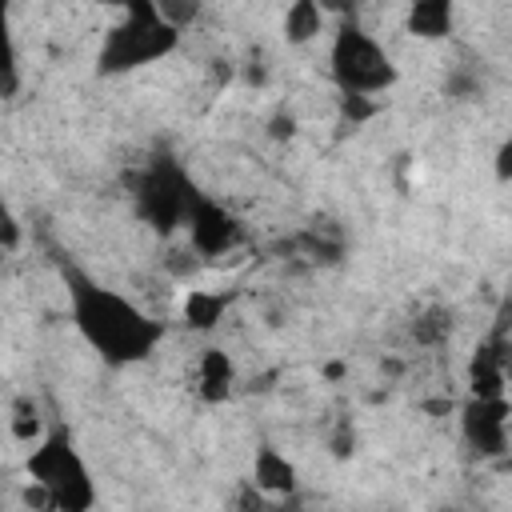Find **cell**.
I'll use <instances>...</instances> for the list:
<instances>
[{
    "instance_id": "obj_15",
    "label": "cell",
    "mask_w": 512,
    "mask_h": 512,
    "mask_svg": "<svg viewBox=\"0 0 512 512\" xmlns=\"http://www.w3.org/2000/svg\"><path fill=\"white\" fill-rule=\"evenodd\" d=\"M12 436L20 444H36L44 436V420H40V404L32 396H20L12 404Z\"/></svg>"
},
{
    "instance_id": "obj_16",
    "label": "cell",
    "mask_w": 512,
    "mask_h": 512,
    "mask_svg": "<svg viewBox=\"0 0 512 512\" xmlns=\"http://www.w3.org/2000/svg\"><path fill=\"white\" fill-rule=\"evenodd\" d=\"M448 332H452V316H448L444 308H428V312L412 324V336H416L420 344H440Z\"/></svg>"
},
{
    "instance_id": "obj_5",
    "label": "cell",
    "mask_w": 512,
    "mask_h": 512,
    "mask_svg": "<svg viewBox=\"0 0 512 512\" xmlns=\"http://www.w3.org/2000/svg\"><path fill=\"white\" fill-rule=\"evenodd\" d=\"M328 72L340 88V96H376L396 84V64L388 48L352 20H340L332 32V52H328Z\"/></svg>"
},
{
    "instance_id": "obj_14",
    "label": "cell",
    "mask_w": 512,
    "mask_h": 512,
    "mask_svg": "<svg viewBox=\"0 0 512 512\" xmlns=\"http://www.w3.org/2000/svg\"><path fill=\"white\" fill-rule=\"evenodd\" d=\"M224 308H228V296H224V292L192 288V292H188V300H184V320H188V328L208 332V328H216V324H220Z\"/></svg>"
},
{
    "instance_id": "obj_12",
    "label": "cell",
    "mask_w": 512,
    "mask_h": 512,
    "mask_svg": "<svg viewBox=\"0 0 512 512\" xmlns=\"http://www.w3.org/2000/svg\"><path fill=\"white\" fill-rule=\"evenodd\" d=\"M20 92V60H16V36H12V16L8 4L0 0V100Z\"/></svg>"
},
{
    "instance_id": "obj_7",
    "label": "cell",
    "mask_w": 512,
    "mask_h": 512,
    "mask_svg": "<svg viewBox=\"0 0 512 512\" xmlns=\"http://www.w3.org/2000/svg\"><path fill=\"white\" fill-rule=\"evenodd\" d=\"M184 228H188V244H192L200 256H208V260L232 252V248L244 240V224H240L224 204H216V200L204 196V192L196 196V204H192Z\"/></svg>"
},
{
    "instance_id": "obj_2",
    "label": "cell",
    "mask_w": 512,
    "mask_h": 512,
    "mask_svg": "<svg viewBox=\"0 0 512 512\" xmlns=\"http://www.w3.org/2000/svg\"><path fill=\"white\" fill-rule=\"evenodd\" d=\"M24 472L40 500L52 512H92L96 508V480L84 452L72 440L68 424H48L44 436L28 448Z\"/></svg>"
},
{
    "instance_id": "obj_8",
    "label": "cell",
    "mask_w": 512,
    "mask_h": 512,
    "mask_svg": "<svg viewBox=\"0 0 512 512\" xmlns=\"http://www.w3.org/2000/svg\"><path fill=\"white\" fill-rule=\"evenodd\" d=\"M468 388L480 400H500L508 396V352H504V336L480 344L468 360Z\"/></svg>"
},
{
    "instance_id": "obj_19",
    "label": "cell",
    "mask_w": 512,
    "mask_h": 512,
    "mask_svg": "<svg viewBox=\"0 0 512 512\" xmlns=\"http://www.w3.org/2000/svg\"><path fill=\"white\" fill-rule=\"evenodd\" d=\"M292 132H296L292 112H276V116H272V136H276V140H284V136H292Z\"/></svg>"
},
{
    "instance_id": "obj_18",
    "label": "cell",
    "mask_w": 512,
    "mask_h": 512,
    "mask_svg": "<svg viewBox=\"0 0 512 512\" xmlns=\"http://www.w3.org/2000/svg\"><path fill=\"white\" fill-rule=\"evenodd\" d=\"M352 452H356V428H352L348 420H340V428L332 432V456L344 460V456H352Z\"/></svg>"
},
{
    "instance_id": "obj_11",
    "label": "cell",
    "mask_w": 512,
    "mask_h": 512,
    "mask_svg": "<svg viewBox=\"0 0 512 512\" xmlns=\"http://www.w3.org/2000/svg\"><path fill=\"white\" fill-rule=\"evenodd\" d=\"M452 20H456V8L448 0H416L408 8V32L420 40H444L452 32Z\"/></svg>"
},
{
    "instance_id": "obj_3",
    "label": "cell",
    "mask_w": 512,
    "mask_h": 512,
    "mask_svg": "<svg viewBox=\"0 0 512 512\" xmlns=\"http://www.w3.org/2000/svg\"><path fill=\"white\" fill-rule=\"evenodd\" d=\"M184 32L160 16L152 0H136L120 12V20L104 32L96 48V76H128L136 68H148L180 48Z\"/></svg>"
},
{
    "instance_id": "obj_6",
    "label": "cell",
    "mask_w": 512,
    "mask_h": 512,
    "mask_svg": "<svg viewBox=\"0 0 512 512\" xmlns=\"http://www.w3.org/2000/svg\"><path fill=\"white\" fill-rule=\"evenodd\" d=\"M508 396L500 400H480V396H468L464 408H460V436L464 444L484 456V460H500L508 452Z\"/></svg>"
},
{
    "instance_id": "obj_4",
    "label": "cell",
    "mask_w": 512,
    "mask_h": 512,
    "mask_svg": "<svg viewBox=\"0 0 512 512\" xmlns=\"http://www.w3.org/2000/svg\"><path fill=\"white\" fill-rule=\"evenodd\" d=\"M128 196H132V208L136 216L160 232V236H172L176 228H184L200 188L192 184V176L184 172L180 160L172 156H152L144 168H136L128 176Z\"/></svg>"
},
{
    "instance_id": "obj_17",
    "label": "cell",
    "mask_w": 512,
    "mask_h": 512,
    "mask_svg": "<svg viewBox=\"0 0 512 512\" xmlns=\"http://www.w3.org/2000/svg\"><path fill=\"white\" fill-rule=\"evenodd\" d=\"M24 244V228H20V216L12 212L4 188H0V252H16Z\"/></svg>"
},
{
    "instance_id": "obj_1",
    "label": "cell",
    "mask_w": 512,
    "mask_h": 512,
    "mask_svg": "<svg viewBox=\"0 0 512 512\" xmlns=\"http://www.w3.org/2000/svg\"><path fill=\"white\" fill-rule=\"evenodd\" d=\"M56 276L64 284L68 316H72L80 340L108 368H132L156 352V344L164 340V324L152 312H144L124 292L96 280L68 256H56Z\"/></svg>"
},
{
    "instance_id": "obj_20",
    "label": "cell",
    "mask_w": 512,
    "mask_h": 512,
    "mask_svg": "<svg viewBox=\"0 0 512 512\" xmlns=\"http://www.w3.org/2000/svg\"><path fill=\"white\" fill-rule=\"evenodd\" d=\"M496 176H500V180L512 176V144H508V140L496 148Z\"/></svg>"
},
{
    "instance_id": "obj_10",
    "label": "cell",
    "mask_w": 512,
    "mask_h": 512,
    "mask_svg": "<svg viewBox=\"0 0 512 512\" xmlns=\"http://www.w3.org/2000/svg\"><path fill=\"white\" fill-rule=\"evenodd\" d=\"M264 500L268 496H292L296 492V464L272 448V444H260L256 448V460H252V480H248Z\"/></svg>"
},
{
    "instance_id": "obj_13",
    "label": "cell",
    "mask_w": 512,
    "mask_h": 512,
    "mask_svg": "<svg viewBox=\"0 0 512 512\" xmlns=\"http://www.w3.org/2000/svg\"><path fill=\"white\" fill-rule=\"evenodd\" d=\"M320 28H324V8L312 0H296L284 12V40L288 44H308L320 36Z\"/></svg>"
},
{
    "instance_id": "obj_9",
    "label": "cell",
    "mask_w": 512,
    "mask_h": 512,
    "mask_svg": "<svg viewBox=\"0 0 512 512\" xmlns=\"http://www.w3.org/2000/svg\"><path fill=\"white\" fill-rule=\"evenodd\" d=\"M236 388V364L224 348H204L200 360H196V396L204 404H224Z\"/></svg>"
}]
</instances>
